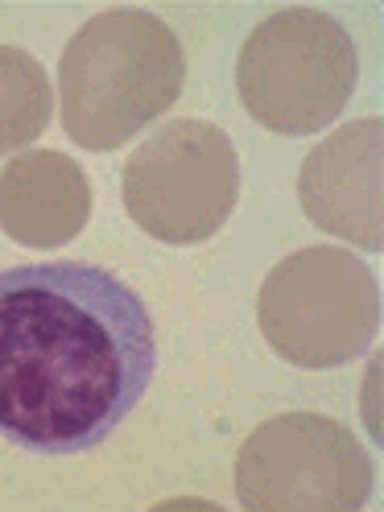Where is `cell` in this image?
Returning <instances> with one entry per match:
<instances>
[{
    "label": "cell",
    "instance_id": "obj_1",
    "mask_svg": "<svg viewBox=\"0 0 384 512\" xmlns=\"http://www.w3.org/2000/svg\"><path fill=\"white\" fill-rule=\"evenodd\" d=\"M153 372L149 306L116 273L83 261L0 273V438L34 455L91 451Z\"/></svg>",
    "mask_w": 384,
    "mask_h": 512
},
{
    "label": "cell",
    "instance_id": "obj_2",
    "mask_svg": "<svg viewBox=\"0 0 384 512\" xmlns=\"http://www.w3.org/2000/svg\"><path fill=\"white\" fill-rule=\"evenodd\" d=\"M178 34L145 9H108L71 38L58 67L62 128L91 153L120 149L182 95Z\"/></svg>",
    "mask_w": 384,
    "mask_h": 512
},
{
    "label": "cell",
    "instance_id": "obj_3",
    "mask_svg": "<svg viewBox=\"0 0 384 512\" xmlns=\"http://www.w3.org/2000/svg\"><path fill=\"white\" fill-rule=\"evenodd\" d=\"M360 54L347 29L323 9H281L240 46L236 91L244 112L281 137H310L347 108Z\"/></svg>",
    "mask_w": 384,
    "mask_h": 512
},
{
    "label": "cell",
    "instance_id": "obj_4",
    "mask_svg": "<svg viewBox=\"0 0 384 512\" xmlns=\"http://www.w3.org/2000/svg\"><path fill=\"white\" fill-rule=\"evenodd\" d=\"M256 323L285 364L343 368L380 331V281L356 252L310 244L269 269L256 294Z\"/></svg>",
    "mask_w": 384,
    "mask_h": 512
},
{
    "label": "cell",
    "instance_id": "obj_5",
    "mask_svg": "<svg viewBox=\"0 0 384 512\" xmlns=\"http://www.w3.org/2000/svg\"><path fill=\"white\" fill-rule=\"evenodd\" d=\"M124 211L162 244H203L240 203V157L207 120H170L124 162Z\"/></svg>",
    "mask_w": 384,
    "mask_h": 512
},
{
    "label": "cell",
    "instance_id": "obj_6",
    "mask_svg": "<svg viewBox=\"0 0 384 512\" xmlns=\"http://www.w3.org/2000/svg\"><path fill=\"white\" fill-rule=\"evenodd\" d=\"M372 492V459L343 422L277 413L236 459V496L252 512H351Z\"/></svg>",
    "mask_w": 384,
    "mask_h": 512
},
{
    "label": "cell",
    "instance_id": "obj_7",
    "mask_svg": "<svg viewBox=\"0 0 384 512\" xmlns=\"http://www.w3.org/2000/svg\"><path fill=\"white\" fill-rule=\"evenodd\" d=\"M298 199L314 228L364 252L384 248V120H351L318 145L298 174Z\"/></svg>",
    "mask_w": 384,
    "mask_h": 512
},
{
    "label": "cell",
    "instance_id": "obj_8",
    "mask_svg": "<svg viewBox=\"0 0 384 512\" xmlns=\"http://www.w3.org/2000/svg\"><path fill=\"white\" fill-rule=\"evenodd\" d=\"M91 215V182L58 149H29L0 170V232L25 248L71 244Z\"/></svg>",
    "mask_w": 384,
    "mask_h": 512
},
{
    "label": "cell",
    "instance_id": "obj_9",
    "mask_svg": "<svg viewBox=\"0 0 384 512\" xmlns=\"http://www.w3.org/2000/svg\"><path fill=\"white\" fill-rule=\"evenodd\" d=\"M54 112L42 62L21 46H0V157L34 145Z\"/></svg>",
    "mask_w": 384,
    "mask_h": 512
}]
</instances>
